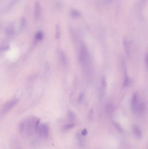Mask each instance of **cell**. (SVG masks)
<instances>
[{"label":"cell","mask_w":148,"mask_h":149,"mask_svg":"<svg viewBox=\"0 0 148 149\" xmlns=\"http://www.w3.org/2000/svg\"><path fill=\"white\" fill-rule=\"evenodd\" d=\"M14 149H21V146L20 145V143L17 141L16 142L14 143Z\"/></svg>","instance_id":"obj_23"},{"label":"cell","mask_w":148,"mask_h":149,"mask_svg":"<svg viewBox=\"0 0 148 149\" xmlns=\"http://www.w3.org/2000/svg\"><path fill=\"white\" fill-rule=\"evenodd\" d=\"M35 38L37 41L42 40L43 38V34L41 31L38 32L35 35Z\"/></svg>","instance_id":"obj_13"},{"label":"cell","mask_w":148,"mask_h":149,"mask_svg":"<svg viewBox=\"0 0 148 149\" xmlns=\"http://www.w3.org/2000/svg\"><path fill=\"white\" fill-rule=\"evenodd\" d=\"M67 116H68L69 119L71 120H73L75 118V116H74V114L71 111L68 112V113H67Z\"/></svg>","instance_id":"obj_19"},{"label":"cell","mask_w":148,"mask_h":149,"mask_svg":"<svg viewBox=\"0 0 148 149\" xmlns=\"http://www.w3.org/2000/svg\"><path fill=\"white\" fill-rule=\"evenodd\" d=\"M123 45L124 46L125 52L127 56L129 57L130 55V47L128 41L126 40H124L123 41Z\"/></svg>","instance_id":"obj_9"},{"label":"cell","mask_w":148,"mask_h":149,"mask_svg":"<svg viewBox=\"0 0 148 149\" xmlns=\"http://www.w3.org/2000/svg\"><path fill=\"white\" fill-rule=\"evenodd\" d=\"M101 89L105 90L106 86V81L105 77L103 76L101 78Z\"/></svg>","instance_id":"obj_15"},{"label":"cell","mask_w":148,"mask_h":149,"mask_svg":"<svg viewBox=\"0 0 148 149\" xmlns=\"http://www.w3.org/2000/svg\"><path fill=\"white\" fill-rule=\"evenodd\" d=\"M74 126V125L73 124H67V125H66V126H65L63 128H64V130H70L71 128H73Z\"/></svg>","instance_id":"obj_20"},{"label":"cell","mask_w":148,"mask_h":149,"mask_svg":"<svg viewBox=\"0 0 148 149\" xmlns=\"http://www.w3.org/2000/svg\"><path fill=\"white\" fill-rule=\"evenodd\" d=\"M115 126H116V129H117L120 132H122V128H121V126H120L119 124L116 123V124H115Z\"/></svg>","instance_id":"obj_24"},{"label":"cell","mask_w":148,"mask_h":149,"mask_svg":"<svg viewBox=\"0 0 148 149\" xmlns=\"http://www.w3.org/2000/svg\"><path fill=\"white\" fill-rule=\"evenodd\" d=\"M6 32L7 34L9 35H11L14 33V26L12 24H9L7 26L6 29Z\"/></svg>","instance_id":"obj_10"},{"label":"cell","mask_w":148,"mask_h":149,"mask_svg":"<svg viewBox=\"0 0 148 149\" xmlns=\"http://www.w3.org/2000/svg\"><path fill=\"white\" fill-rule=\"evenodd\" d=\"M34 10L35 19L36 20H37L40 17L41 13V5L38 2H37L35 3Z\"/></svg>","instance_id":"obj_6"},{"label":"cell","mask_w":148,"mask_h":149,"mask_svg":"<svg viewBox=\"0 0 148 149\" xmlns=\"http://www.w3.org/2000/svg\"><path fill=\"white\" fill-rule=\"evenodd\" d=\"M77 139L79 144L80 146H81V145H82V143H83V142H82V139L81 136L80 134H77Z\"/></svg>","instance_id":"obj_21"},{"label":"cell","mask_w":148,"mask_h":149,"mask_svg":"<svg viewBox=\"0 0 148 149\" xmlns=\"http://www.w3.org/2000/svg\"><path fill=\"white\" fill-rule=\"evenodd\" d=\"M59 55L60 61L63 66H66L67 65V59L64 52L62 50H60L59 52Z\"/></svg>","instance_id":"obj_7"},{"label":"cell","mask_w":148,"mask_h":149,"mask_svg":"<svg viewBox=\"0 0 148 149\" xmlns=\"http://www.w3.org/2000/svg\"><path fill=\"white\" fill-rule=\"evenodd\" d=\"M80 15V14L78 11L77 10H73L70 13L71 17L73 18H77L79 17Z\"/></svg>","instance_id":"obj_14"},{"label":"cell","mask_w":148,"mask_h":149,"mask_svg":"<svg viewBox=\"0 0 148 149\" xmlns=\"http://www.w3.org/2000/svg\"><path fill=\"white\" fill-rule=\"evenodd\" d=\"M106 112L107 113H109V114H110V113H112L113 111V106L111 104L108 105L107 106H106Z\"/></svg>","instance_id":"obj_18"},{"label":"cell","mask_w":148,"mask_h":149,"mask_svg":"<svg viewBox=\"0 0 148 149\" xmlns=\"http://www.w3.org/2000/svg\"><path fill=\"white\" fill-rule=\"evenodd\" d=\"M20 132H24L26 129V122L25 121H22L20 123L19 126Z\"/></svg>","instance_id":"obj_11"},{"label":"cell","mask_w":148,"mask_h":149,"mask_svg":"<svg viewBox=\"0 0 148 149\" xmlns=\"http://www.w3.org/2000/svg\"><path fill=\"white\" fill-rule=\"evenodd\" d=\"M88 51L86 46L83 45L81 47L80 59L82 64L85 65L88 59Z\"/></svg>","instance_id":"obj_4"},{"label":"cell","mask_w":148,"mask_h":149,"mask_svg":"<svg viewBox=\"0 0 148 149\" xmlns=\"http://www.w3.org/2000/svg\"><path fill=\"white\" fill-rule=\"evenodd\" d=\"M133 131L134 134L137 138L140 139L142 137V132L139 126L136 125H133Z\"/></svg>","instance_id":"obj_8"},{"label":"cell","mask_w":148,"mask_h":149,"mask_svg":"<svg viewBox=\"0 0 148 149\" xmlns=\"http://www.w3.org/2000/svg\"><path fill=\"white\" fill-rule=\"evenodd\" d=\"M87 131L86 129H84L82 132V134L83 136H85L87 134Z\"/></svg>","instance_id":"obj_25"},{"label":"cell","mask_w":148,"mask_h":149,"mask_svg":"<svg viewBox=\"0 0 148 149\" xmlns=\"http://www.w3.org/2000/svg\"><path fill=\"white\" fill-rule=\"evenodd\" d=\"M26 122V129L28 134H32L34 131L37 130L38 127L40 119L35 117L29 118Z\"/></svg>","instance_id":"obj_1"},{"label":"cell","mask_w":148,"mask_h":149,"mask_svg":"<svg viewBox=\"0 0 148 149\" xmlns=\"http://www.w3.org/2000/svg\"><path fill=\"white\" fill-rule=\"evenodd\" d=\"M60 27L59 25H57L56 27V35L55 37L56 39L60 38Z\"/></svg>","instance_id":"obj_16"},{"label":"cell","mask_w":148,"mask_h":149,"mask_svg":"<svg viewBox=\"0 0 148 149\" xmlns=\"http://www.w3.org/2000/svg\"><path fill=\"white\" fill-rule=\"evenodd\" d=\"M146 65L147 66H148V54H147L146 55Z\"/></svg>","instance_id":"obj_26"},{"label":"cell","mask_w":148,"mask_h":149,"mask_svg":"<svg viewBox=\"0 0 148 149\" xmlns=\"http://www.w3.org/2000/svg\"><path fill=\"white\" fill-rule=\"evenodd\" d=\"M26 19L24 17H22L21 21L20 23V28L21 29H23L24 28H25L26 25Z\"/></svg>","instance_id":"obj_17"},{"label":"cell","mask_w":148,"mask_h":149,"mask_svg":"<svg viewBox=\"0 0 148 149\" xmlns=\"http://www.w3.org/2000/svg\"><path fill=\"white\" fill-rule=\"evenodd\" d=\"M18 102V100L17 99L11 100L7 102L3 107L0 111V116H3L7 113L13 107H14Z\"/></svg>","instance_id":"obj_2"},{"label":"cell","mask_w":148,"mask_h":149,"mask_svg":"<svg viewBox=\"0 0 148 149\" xmlns=\"http://www.w3.org/2000/svg\"><path fill=\"white\" fill-rule=\"evenodd\" d=\"M139 104V95L137 92H135L133 94L132 100V109L133 112L137 113L138 112Z\"/></svg>","instance_id":"obj_3"},{"label":"cell","mask_w":148,"mask_h":149,"mask_svg":"<svg viewBox=\"0 0 148 149\" xmlns=\"http://www.w3.org/2000/svg\"><path fill=\"white\" fill-rule=\"evenodd\" d=\"M37 130L41 136L47 137L49 134V128L47 124H42L38 126Z\"/></svg>","instance_id":"obj_5"},{"label":"cell","mask_w":148,"mask_h":149,"mask_svg":"<svg viewBox=\"0 0 148 149\" xmlns=\"http://www.w3.org/2000/svg\"><path fill=\"white\" fill-rule=\"evenodd\" d=\"M84 94L83 93L80 94V95L78 97V102H81L83 101V100L84 99Z\"/></svg>","instance_id":"obj_22"},{"label":"cell","mask_w":148,"mask_h":149,"mask_svg":"<svg viewBox=\"0 0 148 149\" xmlns=\"http://www.w3.org/2000/svg\"><path fill=\"white\" fill-rule=\"evenodd\" d=\"M129 83H130V80L129 79V77L127 75L126 71H125L124 81L123 82V85L124 86H127L129 85Z\"/></svg>","instance_id":"obj_12"}]
</instances>
